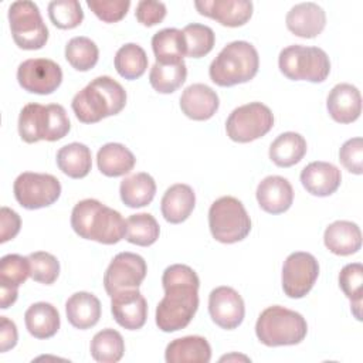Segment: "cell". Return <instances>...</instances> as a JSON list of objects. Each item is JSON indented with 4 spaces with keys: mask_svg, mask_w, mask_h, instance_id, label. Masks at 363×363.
<instances>
[{
    "mask_svg": "<svg viewBox=\"0 0 363 363\" xmlns=\"http://www.w3.org/2000/svg\"><path fill=\"white\" fill-rule=\"evenodd\" d=\"M187 77V67L184 61L179 62H155L149 72V82L159 94H172L180 88Z\"/></svg>",
    "mask_w": 363,
    "mask_h": 363,
    "instance_id": "obj_33",
    "label": "cell"
},
{
    "mask_svg": "<svg viewBox=\"0 0 363 363\" xmlns=\"http://www.w3.org/2000/svg\"><path fill=\"white\" fill-rule=\"evenodd\" d=\"M196 206V194L189 184L177 183L170 186L160 201L162 216L167 223L179 224L187 220Z\"/></svg>",
    "mask_w": 363,
    "mask_h": 363,
    "instance_id": "obj_24",
    "label": "cell"
},
{
    "mask_svg": "<svg viewBox=\"0 0 363 363\" xmlns=\"http://www.w3.org/2000/svg\"><path fill=\"white\" fill-rule=\"evenodd\" d=\"M0 220H1V235H0V242H6L9 240H13L21 227V218L20 216L9 208V207H1L0 210Z\"/></svg>",
    "mask_w": 363,
    "mask_h": 363,
    "instance_id": "obj_46",
    "label": "cell"
},
{
    "mask_svg": "<svg viewBox=\"0 0 363 363\" xmlns=\"http://www.w3.org/2000/svg\"><path fill=\"white\" fill-rule=\"evenodd\" d=\"M164 359L167 363H208L211 347L203 336H184L167 345Z\"/></svg>",
    "mask_w": 363,
    "mask_h": 363,
    "instance_id": "obj_26",
    "label": "cell"
},
{
    "mask_svg": "<svg viewBox=\"0 0 363 363\" xmlns=\"http://www.w3.org/2000/svg\"><path fill=\"white\" fill-rule=\"evenodd\" d=\"M257 201L269 214L285 213L294 201L291 183L282 176H267L257 187Z\"/></svg>",
    "mask_w": 363,
    "mask_h": 363,
    "instance_id": "obj_19",
    "label": "cell"
},
{
    "mask_svg": "<svg viewBox=\"0 0 363 363\" xmlns=\"http://www.w3.org/2000/svg\"><path fill=\"white\" fill-rule=\"evenodd\" d=\"M86 6L94 11V14L105 23H116L122 20L129 7V0H88Z\"/></svg>",
    "mask_w": 363,
    "mask_h": 363,
    "instance_id": "obj_43",
    "label": "cell"
},
{
    "mask_svg": "<svg viewBox=\"0 0 363 363\" xmlns=\"http://www.w3.org/2000/svg\"><path fill=\"white\" fill-rule=\"evenodd\" d=\"M9 21L14 43L23 50H40L48 40V28L38 6L30 0H18L9 7Z\"/></svg>",
    "mask_w": 363,
    "mask_h": 363,
    "instance_id": "obj_9",
    "label": "cell"
},
{
    "mask_svg": "<svg viewBox=\"0 0 363 363\" xmlns=\"http://www.w3.org/2000/svg\"><path fill=\"white\" fill-rule=\"evenodd\" d=\"M147 55L145 50L135 44L128 43L122 45L115 54V68L118 74L125 79L140 78L147 68Z\"/></svg>",
    "mask_w": 363,
    "mask_h": 363,
    "instance_id": "obj_35",
    "label": "cell"
},
{
    "mask_svg": "<svg viewBox=\"0 0 363 363\" xmlns=\"http://www.w3.org/2000/svg\"><path fill=\"white\" fill-rule=\"evenodd\" d=\"M71 123L62 105L27 104L20 111L18 135L27 143L38 140L55 142L68 135Z\"/></svg>",
    "mask_w": 363,
    "mask_h": 363,
    "instance_id": "obj_5",
    "label": "cell"
},
{
    "mask_svg": "<svg viewBox=\"0 0 363 363\" xmlns=\"http://www.w3.org/2000/svg\"><path fill=\"white\" fill-rule=\"evenodd\" d=\"M274 126L271 109L261 102H250L235 108L225 122L227 136L238 143H248L267 135Z\"/></svg>",
    "mask_w": 363,
    "mask_h": 363,
    "instance_id": "obj_10",
    "label": "cell"
},
{
    "mask_svg": "<svg viewBox=\"0 0 363 363\" xmlns=\"http://www.w3.org/2000/svg\"><path fill=\"white\" fill-rule=\"evenodd\" d=\"M65 58L77 71H89L99 58L98 45L88 37H74L65 45Z\"/></svg>",
    "mask_w": 363,
    "mask_h": 363,
    "instance_id": "obj_38",
    "label": "cell"
},
{
    "mask_svg": "<svg viewBox=\"0 0 363 363\" xmlns=\"http://www.w3.org/2000/svg\"><path fill=\"white\" fill-rule=\"evenodd\" d=\"M259 68L258 51L248 41L227 44L211 61L210 79L218 86H233L252 79Z\"/></svg>",
    "mask_w": 363,
    "mask_h": 363,
    "instance_id": "obj_4",
    "label": "cell"
},
{
    "mask_svg": "<svg viewBox=\"0 0 363 363\" xmlns=\"http://www.w3.org/2000/svg\"><path fill=\"white\" fill-rule=\"evenodd\" d=\"M30 259V277L40 284L51 285L57 281L60 275V262L58 259L45 251L31 252Z\"/></svg>",
    "mask_w": 363,
    "mask_h": 363,
    "instance_id": "obj_42",
    "label": "cell"
},
{
    "mask_svg": "<svg viewBox=\"0 0 363 363\" xmlns=\"http://www.w3.org/2000/svg\"><path fill=\"white\" fill-rule=\"evenodd\" d=\"M163 299L156 306V325L163 332L184 329L199 308L200 279L193 268L184 264L167 267L162 277Z\"/></svg>",
    "mask_w": 363,
    "mask_h": 363,
    "instance_id": "obj_1",
    "label": "cell"
},
{
    "mask_svg": "<svg viewBox=\"0 0 363 363\" xmlns=\"http://www.w3.org/2000/svg\"><path fill=\"white\" fill-rule=\"evenodd\" d=\"M152 48L156 62L170 64L183 61L186 55V41L182 30L163 28L152 37Z\"/></svg>",
    "mask_w": 363,
    "mask_h": 363,
    "instance_id": "obj_32",
    "label": "cell"
},
{
    "mask_svg": "<svg viewBox=\"0 0 363 363\" xmlns=\"http://www.w3.org/2000/svg\"><path fill=\"white\" fill-rule=\"evenodd\" d=\"M24 322L28 333L37 339L52 337L60 329V313L48 302L33 303L24 313Z\"/></svg>",
    "mask_w": 363,
    "mask_h": 363,
    "instance_id": "obj_27",
    "label": "cell"
},
{
    "mask_svg": "<svg viewBox=\"0 0 363 363\" xmlns=\"http://www.w3.org/2000/svg\"><path fill=\"white\" fill-rule=\"evenodd\" d=\"M17 81L27 92L48 95L61 85L62 69L52 60L30 58L18 65Z\"/></svg>",
    "mask_w": 363,
    "mask_h": 363,
    "instance_id": "obj_14",
    "label": "cell"
},
{
    "mask_svg": "<svg viewBox=\"0 0 363 363\" xmlns=\"http://www.w3.org/2000/svg\"><path fill=\"white\" fill-rule=\"evenodd\" d=\"M126 105V91L108 75L92 79L77 92L71 106L77 119L82 123H96L104 118L118 115Z\"/></svg>",
    "mask_w": 363,
    "mask_h": 363,
    "instance_id": "obj_3",
    "label": "cell"
},
{
    "mask_svg": "<svg viewBox=\"0 0 363 363\" xmlns=\"http://www.w3.org/2000/svg\"><path fill=\"white\" fill-rule=\"evenodd\" d=\"M308 333L305 318L288 308L272 305L261 312L255 323L258 340L269 347L301 343Z\"/></svg>",
    "mask_w": 363,
    "mask_h": 363,
    "instance_id": "obj_6",
    "label": "cell"
},
{
    "mask_svg": "<svg viewBox=\"0 0 363 363\" xmlns=\"http://www.w3.org/2000/svg\"><path fill=\"white\" fill-rule=\"evenodd\" d=\"M218 105L217 92L206 84H191L180 96L182 112L193 121L210 119L217 112Z\"/></svg>",
    "mask_w": 363,
    "mask_h": 363,
    "instance_id": "obj_20",
    "label": "cell"
},
{
    "mask_svg": "<svg viewBox=\"0 0 363 363\" xmlns=\"http://www.w3.org/2000/svg\"><path fill=\"white\" fill-rule=\"evenodd\" d=\"M111 298V312L119 326L136 330L146 323L147 303L138 288L119 291Z\"/></svg>",
    "mask_w": 363,
    "mask_h": 363,
    "instance_id": "obj_16",
    "label": "cell"
},
{
    "mask_svg": "<svg viewBox=\"0 0 363 363\" xmlns=\"http://www.w3.org/2000/svg\"><path fill=\"white\" fill-rule=\"evenodd\" d=\"M14 197L27 210H37L54 204L61 194L57 177L48 173L24 172L17 176L13 186Z\"/></svg>",
    "mask_w": 363,
    "mask_h": 363,
    "instance_id": "obj_11",
    "label": "cell"
},
{
    "mask_svg": "<svg viewBox=\"0 0 363 363\" xmlns=\"http://www.w3.org/2000/svg\"><path fill=\"white\" fill-rule=\"evenodd\" d=\"M17 328L13 320L0 316V350L4 353L17 345Z\"/></svg>",
    "mask_w": 363,
    "mask_h": 363,
    "instance_id": "obj_47",
    "label": "cell"
},
{
    "mask_svg": "<svg viewBox=\"0 0 363 363\" xmlns=\"http://www.w3.org/2000/svg\"><path fill=\"white\" fill-rule=\"evenodd\" d=\"M30 277V259L18 254H7L0 261L1 292L18 294V286Z\"/></svg>",
    "mask_w": 363,
    "mask_h": 363,
    "instance_id": "obj_36",
    "label": "cell"
},
{
    "mask_svg": "<svg viewBox=\"0 0 363 363\" xmlns=\"http://www.w3.org/2000/svg\"><path fill=\"white\" fill-rule=\"evenodd\" d=\"M208 312L216 325L231 330L241 325L245 306L241 295L231 286H217L208 295Z\"/></svg>",
    "mask_w": 363,
    "mask_h": 363,
    "instance_id": "obj_15",
    "label": "cell"
},
{
    "mask_svg": "<svg viewBox=\"0 0 363 363\" xmlns=\"http://www.w3.org/2000/svg\"><path fill=\"white\" fill-rule=\"evenodd\" d=\"M279 71L292 81L323 82L330 72L328 54L319 47L288 45L278 57Z\"/></svg>",
    "mask_w": 363,
    "mask_h": 363,
    "instance_id": "obj_7",
    "label": "cell"
},
{
    "mask_svg": "<svg viewBox=\"0 0 363 363\" xmlns=\"http://www.w3.org/2000/svg\"><path fill=\"white\" fill-rule=\"evenodd\" d=\"M208 227L218 242L234 244L250 234L251 218L238 199L224 196L210 206Z\"/></svg>",
    "mask_w": 363,
    "mask_h": 363,
    "instance_id": "obj_8",
    "label": "cell"
},
{
    "mask_svg": "<svg viewBox=\"0 0 363 363\" xmlns=\"http://www.w3.org/2000/svg\"><path fill=\"white\" fill-rule=\"evenodd\" d=\"M339 160L346 170L354 174L363 173V139L352 138L339 150Z\"/></svg>",
    "mask_w": 363,
    "mask_h": 363,
    "instance_id": "obj_44",
    "label": "cell"
},
{
    "mask_svg": "<svg viewBox=\"0 0 363 363\" xmlns=\"http://www.w3.org/2000/svg\"><path fill=\"white\" fill-rule=\"evenodd\" d=\"M147 272L146 261L135 252H119L104 274V286L109 296L123 289L139 288Z\"/></svg>",
    "mask_w": 363,
    "mask_h": 363,
    "instance_id": "obj_13",
    "label": "cell"
},
{
    "mask_svg": "<svg viewBox=\"0 0 363 363\" xmlns=\"http://www.w3.org/2000/svg\"><path fill=\"white\" fill-rule=\"evenodd\" d=\"M326 108L333 121L339 123H352L362 113V96L352 84L335 85L326 99Z\"/></svg>",
    "mask_w": 363,
    "mask_h": 363,
    "instance_id": "obj_21",
    "label": "cell"
},
{
    "mask_svg": "<svg viewBox=\"0 0 363 363\" xmlns=\"http://www.w3.org/2000/svg\"><path fill=\"white\" fill-rule=\"evenodd\" d=\"M68 322L81 330L95 326L101 318V302L89 292H75L65 302Z\"/></svg>",
    "mask_w": 363,
    "mask_h": 363,
    "instance_id": "obj_25",
    "label": "cell"
},
{
    "mask_svg": "<svg viewBox=\"0 0 363 363\" xmlns=\"http://www.w3.org/2000/svg\"><path fill=\"white\" fill-rule=\"evenodd\" d=\"M71 227L81 238L106 245L126 237V220L121 213L95 199H85L74 206Z\"/></svg>",
    "mask_w": 363,
    "mask_h": 363,
    "instance_id": "obj_2",
    "label": "cell"
},
{
    "mask_svg": "<svg viewBox=\"0 0 363 363\" xmlns=\"http://www.w3.org/2000/svg\"><path fill=\"white\" fill-rule=\"evenodd\" d=\"M51 23L61 30L78 27L84 20V11L77 0H54L48 4Z\"/></svg>",
    "mask_w": 363,
    "mask_h": 363,
    "instance_id": "obj_41",
    "label": "cell"
},
{
    "mask_svg": "<svg viewBox=\"0 0 363 363\" xmlns=\"http://www.w3.org/2000/svg\"><path fill=\"white\" fill-rule=\"evenodd\" d=\"M186 41V55L190 58H201L207 55L216 43L214 31L204 24L191 23L183 28Z\"/></svg>",
    "mask_w": 363,
    "mask_h": 363,
    "instance_id": "obj_40",
    "label": "cell"
},
{
    "mask_svg": "<svg viewBox=\"0 0 363 363\" xmlns=\"http://www.w3.org/2000/svg\"><path fill=\"white\" fill-rule=\"evenodd\" d=\"M319 275L316 258L303 251L292 252L282 267V289L286 296L299 299L309 294Z\"/></svg>",
    "mask_w": 363,
    "mask_h": 363,
    "instance_id": "obj_12",
    "label": "cell"
},
{
    "mask_svg": "<svg viewBox=\"0 0 363 363\" xmlns=\"http://www.w3.org/2000/svg\"><path fill=\"white\" fill-rule=\"evenodd\" d=\"M339 286L352 302V312L357 320H362V288H363V265L352 262L345 265L339 274Z\"/></svg>",
    "mask_w": 363,
    "mask_h": 363,
    "instance_id": "obj_39",
    "label": "cell"
},
{
    "mask_svg": "<svg viewBox=\"0 0 363 363\" xmlns=\"http://www.w3.org/2000/svg\"><path fill=\"white\" fill-rule=\"evenodd\" d=\"M160 234V227L156 218L149 213L132 214L126 218V240L130 244L149 247L156 242Z\"/></svg>",
    "mask_w": 363,
    "mask_h": 363,
    "instance_id": "obj_37",
    "label": "cell"
},
{
    "mask_svg": "<svg viewBox=\"0 0 363 363\" xmlns=\"http://www.w3.org/2000/svg\"><path fill=\"white\" fill-rule=\"evenodd\" d=\"M91 356L99 363H116L125 353L122 335L111 328L102 329L91 340Z\"/></svg>",
    "mask_w": 363,
    "mask_h": 363,
    "instance_id": "obj_34",
    "label": "cell"
},
{
    "mask_svg": "<svg viewBox=\"0 0 363 363\" xmlns=\"http://www.w3.org/2000/svg\"><path fill=\"white\" fill-rule=\"evenodd\" d=\"M288 30L302 38H313L319 35L326 26L325 10L313 1L295 4L285 18Z\"/></svg>",
    "mask_w": 363,
    "mask_h": 363,
    "instance_id": "obj_18",
    "label": "cell"
},
{
    "mask_svg": "<svg viewBox=\"0 0 363 363\" xmlns=\"http://www.w3.org/2000/svg\"><path fill=\"white\" fill-rule=\"evenodd\" d=\"M156 193V183L155 179L145 173L132 174L121 182L119 194L123 204L130 208H139L147 206Z\"/></svg>",
    "mask_w": 363,
    "mask_h": 363,
    "instance_id": "obj_31",
    "label": "cell"
},
{
    "mask_svg": "<svg viewBox=\"0 0 363 363\" xmlns=\"http://www.w3.org/2000/svg\"><path fill=\"white\" fill-rule=\"evenodd\" d=\"M57 166L68 177L82 179L92 167L91 149L79 142L68 143L57 152Z\"/></svg>",
    "mask_w": 363,
    "mask_h": 363,
    "instance_id": "obj_30",
    "label": "cell"
},
{
    "mask_svg": "<svg viewBox=\"0 0 363 363\" xmlns=\"http://www.w3.org/2000/svg\"><path fill=\"white\" fill-rule=\"evenodd\" d=\"M323 242L336 255H352L362 247V231L356 223L337 220L326 227Z\"/></svg>",
    "mask_w": 363,
    "mask_h": 363,
    "instance_id": "obj_23",
    "label": "cell"
},
{
    "mask_svg": "<svg viewBox=\"0 0 363 363\" xmlns=\"http://www.w3.org/2000/svg\"><path fill=\"white\" fill-rule=\"evenodd\" d=\"M340 182V170L328 162H312L301 172V183L312 196H330L339 189Z\"/></svg>",
    "mask_w": 363,
    "mask_h": 363,
    "instance_id": "obj_22",
    "label": "cell"
},
{
    "mask_svg": "<svg viewBox=\"0 0 363 363\" xmlns=\"http://www.w3.org/2000/svg\"><path fill=\"white\" fill-rule=\"evenodd\" d=\"M194 7L201 16L227 27L244 26L252 16V3L248 0H197Z\"/></svg>",
    "mask_w": 363,
    "mask_h": 363,
    "instance_id": "obj_17",
    "label": "cell"
},
{
    "mask_svg": "<svg viewBox=\"0 0 363 363\" xmlns=\"http://www.w3.org/2000/svg\"><path fill=\"white\" fill-rule=\"evenodd\" d=\"M135 16L140 24H143L146 27H152V26L159 24L164 18L166 6L162 1L142 0L136 6Z\"/></svg>",
    "mask_w": 363,
    "mask_h": 363,
    "instance_id": "obj_45",
    "label": "cell"
},
{
    "mask_svg": "<svg viewBox=\"0 0 363 363\" xmlns=\"http://www.w3.org/2000/svg\"><path fill=\"white\" fill-rule=\"evenodd\" d=\"M96 163L102 174L108 177H119L128 174L133 169L136 159L125 145L111 142L98 150Z\"/></svg>",
    "mask_w": 363,
    "mask_h": 363,
    "instance_id": "obj_28",
    "label": "cell"
},
{
    "mask_svg": "<svg viewBox=\"0 0 363 363\" xmlns=\"http://www.w3.org/2000/svg\"><path fill=\"white\" fill-rule=\"evenodd\" d=\"M306 140L296 132H284L269 146V159L279 167L299 163L306 153Z\"/></svg>",
    "mask_w": 363,
    "mask_h": 363,
    "instance_id": "obj_29",
    "label": "cell"
}]
</instances>
